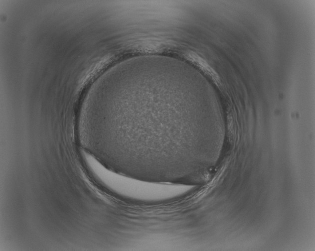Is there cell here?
I'll use <instances>...</instances> for the list:
<instances>
[{"label":"cell","mask_w":315,"mask_h":251,"mask_svg":"<svg viewBox=\"0 0 315 251\" xmlns=\"http://www.w3.org/2000/svg\"><path fill=\"white\" fill-rule=\"evenodd\" d=\"M84 162L94 178L110 191L125 199L146 203L160 202L179 197L192 189L191 186L148 181L116 172L86 151Z\"/></svg>","instance_id":"cell-1"}]
</instances>
